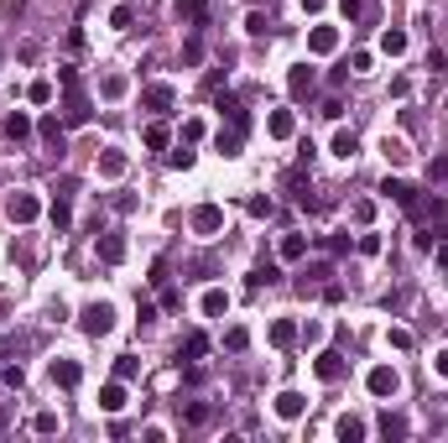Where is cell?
Returning a JSON list of instances; mask_svg holds the SVG:
<instances>
[{
	"instance_id": "obj_1",
	"label": "cell",
	"mask_w": 448,
	"mask_h": 443,
	"mask_svg": "<svg viewBox=\"0 0 448 443\" xmlns=\"http://www.w3.org/2000/svg\"><path fill=\"white\" fill-rule=\"evenodd\" d=\"M58 83H63V126H89V115H94V105H89V94H83L79 83V68H58Z\"/></svg>"
},
{
	"instance_id": "obj_2",
	"label": "cell",
	"mask_w": 448,
	"mask_h": 443,
	"mask_svg": "<svg viewBox=\"0 0 448 443\" xmlns=\"http://www.w3.org/2000/svg\"><path fill=\"white\" fill-rule=\"evenodd\" d=\"M365 386H370V397H376V402H391V397H396V386H401V375L391 371V365H376V371L365 375Z\"/></svg>"
},
{
	"instance_id": "obj_3",
	"label": "cell",
	"mask_w": 448,
	"mask_h": 443,
	"mask_svg": "<svg viewBox=\"0 0 448 443\" xmlns=\"http://www.w3.org/2000/svg\"><path fill=\"white\" fill-rule=\"evenodd\" d=\"M79 324H83V334H110V328H115V308L110 303H89Z\"/></svg>"
},
{
	"instance_id": "obj_4",
	"label": "cell",
	"mask_w": 448,
	"mask_h": 443,
	"mask_svg": "<svg viewBox=\"0 0 448 443\" xmlns=\"http://www.w3.org/2000/svg\"><path fill=\"white\" fill-rule=\"evenodd\" d=\"M214 110H219L235 130H250V115H245V105H240L235 94H219V89H214Z\"/></svg>"
},
{
	"instance_id": "obj_5",
	"label": "cell",
	"mask_w": 448,
	"mask_h": 443,
	"mask_svg": "<svg viewBox=\"0 0 448 443\" xmlns=\"http://www.w3.org/2000/svg\"><path fill=\"white\" fill-rule=\"evenodd\" d=\"M141 105H146V110H156V115H167V110L177 105L172 83H146V89H141Z\"/></svg>"
},
{
	"instance_id": "obj_6",
	"label": "cell",
	"mask_w": 448,
	"mask_h": 443,
	"mask_svg": "<svg viewBox=\"0 0 448 443\" xmlns=\"http://www.w3.org/2000/svg\"><path fill=\"white\" fill-rule=\"evenodd\" d=\"M214 11V0H177V21L183 26H203Z\"/></svg>"
},
{
	"instance_id": "obj_7",
	"label": "cell",
	"mask_w": 448,
	"mask_h": 443,
	"mask_svg": "<svg viewBox=\"0 0 448 443\" xmlns=\"http://www.w3.org/2000/svg\"><path fill=\"white\" fill-rule=\"evenodd\" d=\"M37 136L48 141L52 152H63V141H68V126H63L58 115H42V120H37Z\"/></svg>"
},
{
	"instance_id": "obj_8",
	"label": "cell",
	"mask_w": 448,
	"mask_h": 443,
	"mask_svg": "<svg viewBox=\"0 0 448 443\" xmlns=\"http://www.w3.org/2000/svg\"><path fill=\"white\" fill-rule=\"evenodd\" d=\"M219 224H224V209H219V204H198V209H193V230H198V235H214Z\"/></svg>"
},
{
	"instance_id": "obj_9",
	"label": "cell",
	"mask_w": 448,
	"mask_h": 443,
	"mask_svg": "<svg viewBox=\"0 0 448 443\" xmlns=\"http://www.w3.org/2000/svg\"><path fill=\"white\" fill-rule=\"evenodd\" d=\"M287 94H292V99H307V94H313V68H307V63H297V68L287 73Z\"/></svg>"
},
{
	"instance_id": "obj_10",
	"label": "cell",
	"mask_w": 448,
	"mask_h": 443,
	"mask_svg": "<svg viewBox=\"0 0 448 443\" xmlns=\"http://www.w3.org/2000/svg\"><path fill=\"white\" fill-rule=\"evenodd\" d=\"M79 381H83L79 360H52V386H63V391H73Z\"/></svg>"
},
{
	"instance_id": "obj_11",
	"label": "cell",
	"mask_w": 448,
	"mask_h": 443,
	"mask_svg": "<svg viewBox=\"0 0 448 443\" xmlns=\"http://www.w3.org/2000/svg\"><path fill=\"white\" fill-rule=\"evenodd\" d=\"M37 214H42V204H37L32 193H16V199H11V219H16V224H32Z\"/></svg>"
},
{
	"instance_id": "obj_12",
	"label": "cell",
	"mask_w": 448,
	"mask_h": 443,
	"mask_svg": "<svg viewBox=\"0 0 448 443\" xmlns=\"http://www.w3.org/2000/svg\"><path fill=\"white\" fill-rule=\"evenodd\" d=\"M313 371H318V381H339V375H344V355L339 350H323Z\"/></svg>"
},
{
	"instance_id": "obj_13",
	"label": "cell",
	"mask_w": 448,
	"mask_h": 443,
	"mask_svg": "<svg viewBox=\"0 0 448 443\" xmlns=\"http://www.w3.org/2000/svg\"><path fill=\"white\" fill-rule=\"evenodd\" d=\"M380 193H386L391 204H401V209L417 199V188H412V183H401V177H386V183H380Z\"/></svg>"
},
{
	"instance_id": "obj_14",
	"label": "cell",
	"mask_w": 448,
	"mask_h": 443,
	"mask_svg": "<svg viewBox=\"0 0 448 443\" xmlns=\"http://www.w3.org/2000/svg\"><path fill=\"white\" fill-rule=\"evenodd\" d=\"M307 412V402L297 397V391H282V397H276V417H287V422H297Z\"/></svg>"
},
{
	"instance_id": "obj_15",
	"label": "cell",
	"mask_w": 448,
	"mask_h": 443,
	"mask_svg": "<svg viewBox=\"0 0 448 443\" xmlns=\"http://www.w3.org/2000/svg\"><path fill=\"white\" fill-rule=\"evenodd\" d=\"M203 355H209V334H198V328H193V334L183 339V350H177V360H203Z\"/></svg>"
},
{
	"instance_id": "obj_16",
	"label": "cell",
	"mask_w": 448,
	"mask_h": 443,
	"mask_svg": "<svg viewBox=\"0 0 448 443\" xmlns=\"http://www.w3.org/2000/svg\"><path fill=\"white\" fill-rule=\"evenodd\" d=\"M99 256H105L110 266H120V261H125V240H120V235H105V230H99Z\"/></svg>"
},
{
	"instance_id": "obj_17",
	"label": "cell",
	"mask_w": 448,
	"mask_h": 443,
	"mask_svg": "<svg viewBox=\"0 0 448 443\" xmlns=\"http://www.w3.org/2000/svg\"><path fill=\"white\" fill-rule=\"evenodd\" d=\"M272 344H276V350H292V344H297V324H292V318H276V324H272Z\"/></svg>"
},
{
	"instance_id": "obj_18",
	"label": "cell",
	"mask_w": 448,
	"mask_h": 443,
	"mask_svg": "<svg viewBox=\"0 0 448 443\" xmlns=\"http://www.w3.org/2000/svg\"><path fill=\"white\" fill-rule=\"evenodd\" d=\"M307 47H313V52H334V47H339V32H334V26H313Z\"/></svg>"
},
{
	"instance_id": "obj_19",
	"label": "cell",
	"mask_w": 448,
	"mask_h": 443,
	"mask_svg": "<svg viewBox=\"0 0 448 443\" xmlns=\"http://www.w3.org/2000/svg\"><path fill=\"white\" fill-rule=\"evenodd\" d=\"M99 407H105V412H120V407H125V386H120V381H110L105 391H99Z\"/></svg>"
},
{
	"instance_id": "obj_20",
	"label": "cell",
	"mask_w": 448,
	"mask_h": 443,
	"mask_svg": "<svg viewBox=\"0 0 448 443\" xmlns=\"http://www.w3.org/2000/svg\"><path fill=\"white\" fill-rule=\"evenodd\" d=\"M6 136H11V141H26V136H32V120H26L21 110H11V115H6Z\"/></svg>"
},
{
	"instance_id": "obj_21",
	"label": "cell",
	"mask_w": 448,
	"mask_h": 443,
	"mask_svg": "<svg viewBox=\"0 0 448 443\" xmlns=\"http://www.w3.org/2000/svg\"><path fill=\"white\" fill-rule=\"evenodd\" d=\"M240 141H245V130L230 126V130H219V136H214V146H219L224 157H235V152H240Z\"/></svg>"
},
{
	"instance_id": "obj_22",
	"label": "cell",
	"mask_w": 448,
	"mask_h": 443,
	"mask_svg": "<svg viewBox=\"0 0 448 443\" xmlns=\"http://www.w3.org/2000/svg\"><path fill=\"white\" fill-rule=\"evenodd\" d=\"M141 141H146V146H152V152H162L167 141H172V130H167L162 120H152V126H146V136H141Z\"/></svg>"
},
{
	"instance_id": "obj_23",
	"label": "cell",
	"mask_w": 448,
	"mask_h": 443,
	"mask_svg": "<svg viewBox=\"0 0 448 443\" xmlns=\"http://www.w3.org/2000/svg\"><path fill=\"white\" fill-rule=\"evenodd\" d=\"M292 130H297V120H292V110H272V136H292Z\"/></svg>"
},
{
	"instance_id": "obj_24",
	"label": "cell",
	"mask_w": 448,
	"mask_h": 443,
	"mask_svg": "<svg viewBox=\"0 0 448 443\" xmlns=\"http://www.w3.org/2000/svg\"><path fill=\"white\" fill-rule=\"evenodd\" d=\"M354 152H360V141H354V130H339V136H334V157H344V162H349Z\"/></svg>"
},
{
	"instance_id": "obj_25",
	"label": "cell",
	"mask_w": 448,
	"mask_h": 443,
	"mask_svg": "<svg viewBox=\"0 0 448 443\" xmlns=\"http://www.w3.org/2000/svg\"><path fill=\"white\" fill-rule=\"evenodd\" d=\"M224 308H230V297H224L219 287H214V292H203V318H219Z\"/></svg>"
},
{
	"instance_id": "obj_26",
	"label": "cell",
	"mask_w": 448,
	"mask_h": 443,
	"mask_svg": "<svg viewBox=\"0 0 448 443\" xmlns=\"http://www.w3.org/2000/svg\"><path fill=\"white\" fill-rule=\"evenodd\" d=\"M380 433H386V438H407V417H396V412H380Z\"/></svg>"
},
{
	"instance_id": "obj_27",
	"label": "cell",
	"mask_w": 448,
	"mask_h": 443,
	"mask_svg": "<svg viewBox=\"0 0 448 443\" xmlns=\"http://www.w3.org/2000/svg\"><path fill=\"white\" fill-rule=\"evenodd\" d=\"M276 277H282V266H256V271L245 277V287H272Z\"/></svg>"
},
{
	"instance_id": "obj_28",
	"label": "cell",
	"mask_w": 448,
	"mask_h": 443,
	"mask_svg": "<svg viewBox=\"0 0 448 443\" xmlns=\"http://www.w3.org/2000/svg\"><path fill=\"white\" fill-rule=\"evenodd\" d=\"M52 224H58V230H68V224H73V209H68V193H58V199H52Z\"/></svg>"
},
{
	"instance_id": "obj_29",
	"label": "cell",
	"mask_w": 448,
	"mask_h": 443,
	"mask_svg": "<svg viewBox=\"0 0 448 443\" xmlns=\"http://www.w3.org/2000/svg\"><path fill=\"white\" fill-rule=\"evenodd\" d=\"M307 256V240H303V235H287V240H282V261H303Z\"/></svg>"
},
{
	"instance_id": "obj_30",
	"label": "cell",
	"mask_w": 448,
	"mask_h": 443,
	"mask_svg": "<svg viewBox=\"0 0 448 443\" xmlns=\"http://www.w3.org/2000/svg\"><path fill=\"white\" fill-rule=\"evenodd\" d=\"M339 438L344 443H360V438H365V422H360V417H339Z\"/></svg>"
},
{
	"instance_id": "obj_31",
	"label": "cell",
	"mask_w": 448,
	"mask_h": 443,
	"mask_svg": "<svg viewBox=\"0 0 448 443\" xmlns=\"http://www.w3.org/2000/svg\"><path fill=\"white\" fill-rule=\"evenodd\" d=\"M99 173H105V177H120V173H125V157H120V152H105V157H99Z\"/></svg>"
},
{
	"instance_id": "obj_32",
	"label": "cell",
	"mask_w": 448,
	"mask_h": 443,
	"mask_svg": "<svg viewBox=\"0 0 448 443\" xmlns=\"http://www.w3.org/2000/svg\"><path fill=\"white\" fill-rule=\"evenodd\" d=\"M26 99H32V105H52V83H48V79H37L32 89H26Z\"/></svg>"
},
{
	"instance_id": "obj_33",
	"label": "cell",
	"mask_w": 448,
	"mask_h": 443,
	"mask_svg": "<svg viewBox=\"0 0 448 443\" xmlns=\"http://www.w3.org/2000/svg\"><path fill=\"white\" fill-rule=\"evenodd\" d=\"M380 52H391V58L407 52V32H386V37H380Z\"/></svg>"
},
{
	"instance_id": "obj_34",
	"label": "cell",
	"mask_w": 448,
	"mask_h": 443,
	"mask_svg": "<svg viewBox=\"0 0 448 443\" xmlns=\"http://www.w3.org/2000/svg\"><path fill=\"white\" fill-rule=\"evenodd\" d=\"M245 32H250V37H266V32H272V21H266V11H250V16H245Z\"/></svg>"
},
{
	"instance_id": "obj_35",
	"label": "cell",
	"mask_w": 448,
	"mask_h": 443,
	"mask_svg": "<svg viewBox=\"0 0 448 443\" xmlns=\"http://www.w3.org/2000/svg\"><path fill=\"white\" fill-rule=\"evenodd\" d=\"M339 6H344L349 21H365V16H370V0H339Z\"/></svg>"
},
{
	"instance_id": "obj_36",
	"label": "cell",
	"mask_w": 448,
	"mask_h": 443,
	"mask_svg": "<svg viewBox=\"0 0 448 443\" xmlns=\"http://www.w3.org/2000/svg\"><path fill=\"white\" fill-rule=\"evenodd\" d=\"M245 344H250V334H245V328H230V334H224V350H245Z\"/></svg>"
},
{
	"instance_id": "obj_37",
	"label": "cell",
	"mask_w": 448,
	"mask_h": 443,
	"mask_svg": "<svg viewBox=\"0 0 448 443\" xmlns=\"http://www.w3.org/2000/svg\"><path fill=\"white\" fill-rule=\"evenodd\" d=\"M32 428H37V433H58V412H37Z\"/></svg>"
},
{
	"instance_id": "obj_38",
	"label": "cell",
	"mask_w": 448,
	"mask_h": 443,
	"mask_svg": "<svg viewBox=\"0 0 448 443\" xmlns=\"http://www.w3.org/2000/svg\"><path fill=\"white\" fill-rule=\"evenodd\" d=\"M162 308H167V313H177V308H183V292L167 287V282H162Z\"/></svg>"
},
{
	"instance_id": "obj_39",
	"label": "cell",
	"mask_w": 448,
	"mask_h": 443,
	"mask_svg": "<svg viewBox=\"0 0 448 443\" xmlns=\"http://www.w3.org/2000/svg\"><path fill=\"white\" fill-rule=\"evenodd\" d=\"M183 417L198 428V422H209V407H203V402H188V407H183Z\"/></svg>"
},
{
	"instance_id": "obj_40",
	"label": "cell",
	"mask_w": 448,
	"mask_h": 443,
	"mask_svg": "<svg viewBox=\"0 0 448 443\" xmlns=\"http://www.w3.org/2000/svg\"><path fill=\"white\" fill-rule=\"evenodd\" d=\"M203 58V42L198 37H188V42H183V63H198Z\"/></svg>"
},
{
	"instance_id": "obj_41",
	"label": "cell",
	"mask_w": 448,
	"mask_h": 443,
	"mask_svg": "<svg viewBox=\"0 0 448 443\" xmlns=\"http://www.w3.org/2000/svg\"><path fill=\"white\" fill-rule=\"evenodd\" d=\"M245 209H250V214H256V219H266V214H272V209H276V204H272V199H261V193H256V199H250V204H245Z\"/></svg>"
},
{
	"instance_id": "obj_42",
	"label": "cell",
	"mask_w": 448,
	"mask_h": 443,
	"mask_svg": "<svg viewBox=\"0 0 448 443\" xmlns=\"http://www.w3.org/2000/svg\"><path fill=\"white\" fill-rule=\"evenodd\" d=\"M110 26H120V32H125V26H130V6H115V11H110Z\"/></svg>"
},
{
	"instance_id": "obj_43",
	"label": "cell",
	"mask_w": 448,
	"mask_h": 443,
	"mask_svg": "<svg viewBox=\"0 0 448 443\" xmlns=\"http://www.w3.org/2000/svg\"><path fill=\"white\" fill-rule=\"evenodd\" d=\"M115 375H120V381H130V375H136V360H130V355H120V360H115Z\"/></svg>"
},
{
	"instance_id": "obj_44",
	"label": "cell",
	"mask_w": 448,
	"mask_h": 443,
	"mask_svg": "<svg viewBox=\"0 0 448 443\" xmlns=\"http://www.w3.org/2000/svg\"><path fill=\"white\" fill-rule=\"evenodd\" d=\"M427 177H433V183H443V177H448V157H438V162H427Z\"/></svg>"
},
{
	"instance_id": "obj_45",
	"label": "cell",
	"mask_w": 448,
	"mask_h": 443,
	"mask_svg": "<svg viewBox=\"0 0 448 443\" xmlns=\"http://www.w3.org/2000/svg\"><path fill=\"white\" fill-rule=\"evenodd\" d=\"M391 350H412V334L407 328H391Z\"/></svg>"
},
{
	"instance_id": "obj_46",
	"label": "cell",
	"mask_w": 448,
	"mask_h": 443,
	"mask_svg": "<svg viewBox=\"0 0 448 443\" xmlns=\"http://www.w3.org/2000/svg\"><path fill=\"white\" fill-rule=\"evenodd\" d=\"M380 250V235H360V256H376Z\"/></svg>"
},
{
	"instance_id": "obj_47",
	"label": "cell",
	"mask_w": 448,
	"mask_h": 443,
	"mask_svg": "<svg viewBox=\"0 0 448 443\" xmlns=\"http://www.w3.org/2000/svg\"><path fill=\"white\" fill-rule=\"evenodd\" d=\"M370 68V52H349V73H365Z\"/></svg>"
},
{
	"instance_id": "obj_48",
	"label": "cell",
	"mask_w": 448,
	"mask_h": 443,
	"mask_svg": "<svg viewBox=\"0 0 448 443\" xmlns=\"http://www.w3.org/2000/svg\"><path fill=\"white\" fill-rule=\"evenodd\" d=\"M433 250H438V266H443V271H448V240H438V245H433Z\"/></svg>"
},
{
	"instance_id": "obj_49",
	"label": "cell",
	"mask_w": 448,
	"mask_h": 443,
	"mask_svg": "<svg viewBox=\"0 0 448 443\" xmlns=\"http://www.w3.org/2000/svg\"><path fill=\"white\" fill-rule=\"evenodd\" d=\"M6 428H11V407H0V433H6Z\"/></svg>"
},
{
	"instance_id": "obj_50",
	"label": "cell",
	"mask_w": 448,
	"mask_h": 443,
	"mask_svg": "<svg viewBox=\"0 0 448 443\" xmlns=\"http://www.w3.org/2000/svg\"><path fill=\"white\" fill-rule=\"evenodd\" d=\"M438 375H448V350H443V355H438Z\"/></svg>"
},
{
	"instance_id": "obj_51",
	"label": "cell",
	"mask_w": 448,
	"mask_h": 443,
	"mask_svg": "<svg viewBox=\"0 0 448 443\" xmlns=\"http://www.w3.org/2000/svg\"><path fill=\"white\" fill-rule=\"evenodd\" d=\"M303 11H323V0H303Z\"/></svg>"
},
{
	"instance_id": "obj_52",
	"label": "cell",
	"mask_w": 448,
	"mask_h": 443,
	"mask_svg": "<svg viewBox=\"0 0 448 443\" xmlns=\"http://www.w3.org/2000/svg\"><path fill=\"white\" fill-rule=\"evenodd\" d=\"M0 360H6V350H0ZM0 371H6V365H0Z\"/></svg>"
}]
</instances>
